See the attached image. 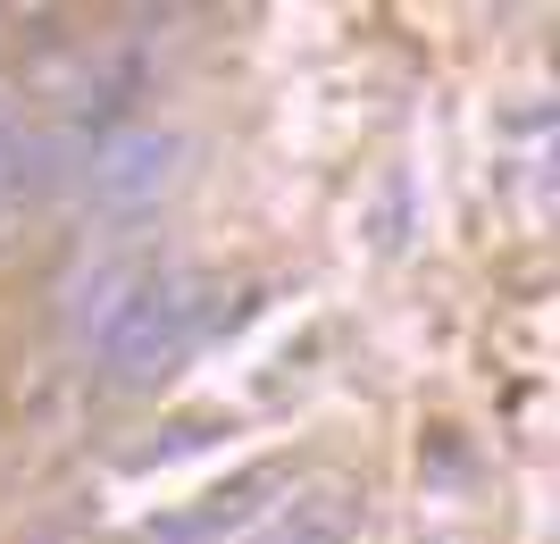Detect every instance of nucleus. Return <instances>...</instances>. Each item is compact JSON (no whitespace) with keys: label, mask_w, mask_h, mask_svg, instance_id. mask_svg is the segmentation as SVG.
<instances>
[{"label":"nucleus","mask_w":560,"mask_h":544,"mask_svg":"<svg viewBox=\"0 0 560 544\" xmlns=\"http://www.w3.org/2000/svg\"><path fill=\"white\" fill-rule=\"evenodd\" d=\"M218 327H226V285L201 277V268H151V285L117 310V327L101 335L93 360H101V378H109L117 394H151V385H167Z\"/></svg>","instance_id":"obj_1"},{"label":"nucleus","mask_w":560,"mask_h":544,"mask_svg":"<svg viewBox=\"0 0 560 544\" xmlns=\"http://www.w3.org/2000/svg\"><path fill=\"white\" fill-rule=\"evenodd\" d=\"M176 176H185V135L176 126H101L93 142H84V160H75V185H84V201H93L101 218H142L160 210L167 193H176Z\"/></svg>","instance_id":"obj_2"},{"label":"nucleus","mask_w":560,"mask_h":544,"mask_svg":"<svg viewBox=\"0 0 560 544\" xmlns=\"http://www.w3.org/2000/svg\"><path fill=\"white\" fill-rule=\"evenodd\" d=\"M284 486H293V470H284V461L234 470L226 486H210L201 502H176V511H160V520H142L126 544H226V536H243V528L268 520V511L284 502Z\"/></svg>","instance_id":"obj_3"},{"label":"nucleus","mask_w":560,"mask_h":544,"mask_svg":"<svg viewBox=\"0 0 560 544\" xmlns=\"http://www.w3.org/2000/svg\"><path fill=\"white\" fill-rule=\"evenodd\" d=\"M369 520V495H360V477H310L293 495L268 511L243 544H351Z\"/></svg>","instance_id":"obj_4"},{"label":"nucleus","mask_w":560,"mask_h":544,"mask_svg":"<svg viewBox=\"0 0 560 544\" xmlns=\"http://www.w3.org/2000/svg\"><path fill=\"white\" fill-rule=\"evenodd\" d=\"M142 285H151V261H142V252H109V261H93L84 277L68 285V335L101 352V335L117 327V310L135 302Z\"/></svg>","instance_id":"obj_5"},{"label":"nucleus","mask_w":560,"mask_h":544,"mask_svg":"<svg viewBox=\"0 0 560 544\" xmlns=\"http://www.w3.org/2000/svg\"><path fill=\"white\" fill-rule=\"evenodd\" d=\"M18 109H9V101H0V193H18Z\"/></svg>","instance_id":"obj_6"}]
</instances>
